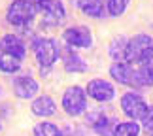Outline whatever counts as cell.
Segmentation results:
<instances>
[{"label":"cell","instance_id":"1","mask_svg":"<svg viewBox=\"0 0 153 136\" xmlns=\"http://www.w3.org/2000/svg\"><path fill=\"white\" fill-rule=\"evenodd\" d=\"M40 8L36 0H13L6 10V21L13 27H28L38 17Z\"/></svg>","mask_w":153,"mask_h":136},{"label":"cell","instance_id":"2","mask_svg":"<svg viewBox=\"0 0 153 136\" xmlns=\"http://www.w3.org/2000/svg\"><path fill=\"white\" fill-rule=\"evenodd\" d=\"M32 53H34V59H36L38 66L42 70H49L59 61V57H61V47H59L57 40L42 36L32 42Z\"/></svg>","mask_w":153,"mask_h":136},{"label":"cell","instance_id":"3","mask_svg":"<svg viewBox=\"0 0 153 136\" xmlns=\"http://www.w3.org/2000/svg\"><path fill=\"white\" fill-rule=\"evenodd\" d=\"M61 106H62V110H64L66 115L79 117V115L87 114V110H89V97H87L83 87L72 85V87H68V89L62 93Z\"/></svg>","mask_w":153,"mask_h":136},{"label":"cell","instance_id":"4","mask_svg":"<svg viewBox=\"0 0 153 136\" xmlns=\"http://www.w3.org/2000/svg\"><path fill=\"white\" fill-rule=\"evenodd\" d=\"M153 53V38L149 34H136V36L127 40L125 47V61L138 64L140 61L148 59Z\"/></svg>","mask_w":153,"mask_h":136},{"label":"cell","instance_id":"5","mask_svg":"<svg viewBox=\"0 0 153 136\" xmlns=\"http://www.w3.org/2000/svg\"><path fill=\"white\" fill-rule=\"evenodd\" d=\"M110 76L114 78L119 85L131 87V89H142V81H140L136 64L127 62V61H115L110 66Z\"/></svg>","mask_w":153,"mask_h":136},{"label":"cell","instance_id":"6","mask_svg":"<svg viewBox=\"0 0 153 136\" xmlns=\"http://www.w3.org/2000/svg\"><path fill=\"white\" fill-rule=\"evenodd\" d=\"M40 13L44 15V25L45 27H55L66 19V8L62 0H36Z\"/></svg>","mask_w":153,"mask_h":136},{"label":"cell","instance_id":"7","mask_svg":"<svg viewBox=\"0 0 153 136\" xmlns=\"http://www.w3.org/2000/svg\"><path fill=\"white\" fill-rule=\"evenodd\" d=\"M85 93L87 97L93 98L95 102H100V104H106V102H111L115 98V85L108 80H91L85 87Z\"/></svg>","mask_w":153,"mask_h":136},{"label":"cell","instance_id":"8","mask_svg":"<svg viewBox=\"0 0 153 136\" xmlns=\"http://www.w3.org/2000/svg\"><path fill=\"white\" fill-rule=\"evenodd\" d=\"M62 40L66 42L72 49H89L93 45V34L87 27L83 25H76L68 27L62 32Z\"/></svg>","mask_w":153,"mask_h":136},{"label":"cell","instance_id":"9","mask_svg":"<svg viewBox=\"0 0 153 136\" xmlns=\"http://www.w3.org/2000/svg\"><path fill=\"white\" fill-rule=\"evenodd\" d=\"M146 108H148V102H146V98L140 93L131 91V93H125L121 97V111L128 119L138 121L142 117V114L146 111Z\"/></svg>","mask_w":153,"mask_h":136},{"label":"cell","instance_id":"10","mask_svg":"<svg viewBox=\"0 0 153 136\" xmlns=\"http://www.w3.org/2000/svg\"><path fill=\"white\" fill-rule=\"evenodd\" d=\"M11 89H13V94L17 98H23V100H28V98H34L40 91V83L36 81V78H32L30 74H21L17 76L11 83Z\"/></svg>","mask_w":153,"mask_h":136},{"label":"cell","instance_id":"11","mask_svg":"<svg viewBox=\"0 0 153 136\" xmlns=\"http://www.w3.org/2000/svg\"><path fill=\"white\" fill-rule=\"evenodd\" d=\"M30 111L36 117L48 119V117H53L57 114V102L49 94H40V97H34L32 104H30Z\"/></svg>","mask_w":153,"mask_h":136},{"label":"cell","instance_id":"12","mask_svg":"<svg viewBox=\"0 0 153 136\" xmlns=\"http://www.w3.org/2000/svg\"><path fill=\"white\" fill-rule=\"evenodd\" d=\"M0 49L6 51V53L15 55L17 59H21V61L27 55V45H25V42H23L17 34H6V36L0 40Z\"/></svg>","mask_w":153,"mask_h":136},{"label":"cell","instance_id":"13","mask_svg":"<svg viewBox=\"0 0 153 136\" xmlns=\"http://www.w3.org/2000/svg\"><path fill=\"white\" fill-rule=\"evenodd\" d=\"M89 125L98 136H111V123L108 119V115H104L102 111L89 115Z\"/></svg>","mask_w":153,"mask_h":136},{"label":"cell","instance_id":"14","mask_svg":"<svg viewBox=\"0 0 153 136\" xmlns=\"http://www.w3.org/2000/svg\"><path fill=\"white\" fill-rule=\"evenodd\" d=\"M140 132H142L140 123L134 119L119 121L115 125H111V136H140Z\"/></svg>","mask_w":153,"mask_h":136},{"label":"cell","instance_id":"15","mask_svg":"<svg viewBox=\"0 0 153 136\" xmlns=\"http://www.w3.org/2000/svg\"><path fill=\"white\" fill-rule=\"evenodd\" d=\"M64 70L70 74H81L87 70V64L74 49H68V51H64Z\"/></svg>","mask_w":153,"mask_h":136},{"label":"cell","instance_id":"16","mask_svg":"<svg viewBox=\"0 0 153 136\" xmlns=\"http://www.w3.org/2000/svg\"><path fill=\"white\" fill-rule=\"evenodd\" d=\"M136 70H138L140 81H142V87H151L153 85V53L136 64Z\"/></svg>","mask_w":153,"mask_h":136},{"label":"cell","instance_id":"17","mask_svg":"<svg viewBox=\"0 0 153 136\" xmlns=\"http://www.w3.org/2000/svg\"><path fill=\"white\" fill-rule=\"evenodd\" d=\"M23 66V61L17 59L15 55L11 53H6L2 51L0 53V72L2 74H17Z\"/></svg>","mask_w":153,"mask_h":136},{"label":"cell","instance_id":"18","mask_svg":"<svg viewBox=\"0 0 153 136\" xmlns=\"http://www.w3.org/2000/svg\"><path fill=\"white\" fill-rule=\"evenodd\" d=\"M104 0H79V8L85 15L95 17V19H100L104 13Z\"/></svg>","mask_w":153,"mask_h":136},{"label":"cell","instance_id":"19","mask_svg":"<svg viewBox=\"0 0 153 136\" xmlns=\"http://www.w3.org/2000/svg\"><path fill=\"white\" fill-rule=\"evenodd\" d=\"M32 134H34V136H64V132L55 125V123L45 121V119H42L40 123H36V127H34Z\"/></svg>","mask_w":153,"mask_h":136},{"label":"cell","instance_id":"20","mask_svg":"<svg viewBox=\"0 0 153 136\" xmlns=\"http://www.w3.org/2000/svg\"><path fill=\"white\" fill-rule=\"evenodd\" d=\"M125 47H127V38L117 36L114 42L110 44V57L114 61H125Z\"/></svg>","mask_w":153,"mask_h":136},{"label":"cell","instance_id":"21","mask_svg":"<svg viewBox=\"0 0 153 136\" xmlns=\"http://www.w3.org/2000/svg\"><path fill=\"white\" fill-rule=\"evenodd\" d=\"M131 0H108V13L111 17H119L127 11Z\"/></svg>","mask_w":153,"mask_h":136},{"label":"cell","instance_id":"22","mask_svg":"<svg viewBox=\"0 0 153 136\" xmlns=\"http://www.w3.org/2000/svg\"><path fill=\"white\" fill-rule=\"evenodd\" d=\"M138 123H140V129H142V131H146V132L153 131V104L151 106L148 104V108H146V111L142 114V117L138 119Z\"/></svg>","mask_w":153,"mask_h":136},{"label":"cell","instance_id":"23","mask_svg":"<svg viewBox=\"0 0 153 136\" xmlns=\"http://www.w3.org/2000/svg\"><path fill=\"white\" fill-rule=\"evenodd\" d=\"M151 136H153V131H151Z\"/></svg>","mask_w":153,"mask_h":136}]
</instances>
